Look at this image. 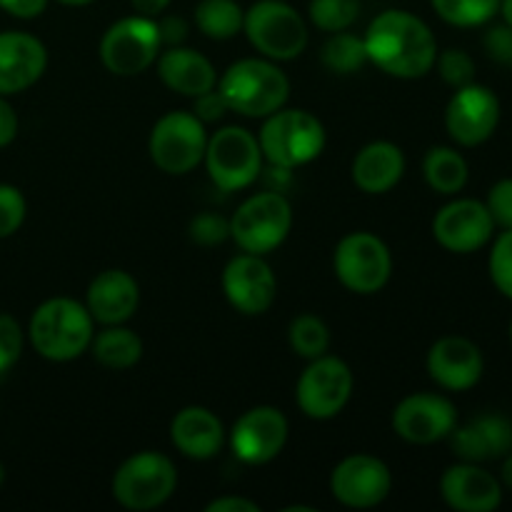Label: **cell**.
Returning a JSON list of instances; mask_svg holds the SVG:
<instances>
[{"mask_svg":"<svg viewBox=\"0 0 512 512\" xmlns=\"http://www.w3.org/2000/svg\"><path fill=\"white\" fill-rule=\"evenodd\" d=\"M363 40L370 63L400 80L425 78L440 53L430 25L408 10H383Z\"/></svg>","mask_w":512,"mask_h":512,"instance_id":"1","label":"cell"},{"mask_svg":"<svg viewBox=\"0 0 512 512\" xmlns=\"http://www.w3.org/2000/svg\"><path fill=\"white\" fill-rule=\"evenodd\" d=\"M95 320L85 303L73 298H50L30 318L28 338L35 353L50 363H70L90 350Z\"/></svg>","mask_w":512,"mask_h":512,"instance_id":"2","label":"cell"},{"mask_svg":"<svg viewBox=\"0 0 512 512\" xmlns=\"http://www.w3.org/2000/svg\"><path fill=\"white\" fill-rule=\"evenodd\" d=\"M215 88L233 113L245 118H268L288 103L290 80L275 60L243 58L228 65Z\"/></svg>","mask_w":512,"mask_h":512,"instance_id":"3","label":"cell"},{"mask_svg":"<svg viewBox=\"0 0 512 512\" xmlns=\"http://www.w3.org/2000/svg\"><path fill=\"white\" fill-rule=\"evenodd\" d=\"M258 133L263 160L273 168L295 170L313 163L325 150V128L313 113L303 108H280L263 118Z\"/></svg>","mask_w":512,"mask_h":512,"instance_id":"4","label":"cell"},{"mask_svg":"<svg viewBox=\"0 0 512 512\" xmlns=\"http://www.w3.org/2000/svg\"><path fill=\"white\" fill-rule=\"evenodd\" d=\"M293 228V208L280 190L250 195L230 218V238L243 253L268 255L285 243Z\"/></svg>","mask_w":512,"mask_h":512,"instance_id":"5","label":"cell"},{"mask_svg":"<svg viewBox=\"0 0 512 512\" xmlns=\"http://www.w3.org/2000/svg\"><path fill=\"white\" fill-rule=\"evenodd\" d=\"M243 33L263 58L293 60L308 48V25L285 0H258L245 10Z\"/></svg>","mask_w":512,"mask_h":512,"instance_id":"6","label":"cell"},{"mask_svg":"<svg viewBox=\"0 0 512 512\" xmlns=\"http://www.w3.org/2000/svg\"><path fill=\"white\" fill-rule=\"evenodd\" d=\"M178 488V468L173 460L155 450L135 453L115 470L113 498L125 510H155L173 498Z\"/></svg>","mask_w":512,"mask_h":512,"instance_id":"7","label":"cell"},{"mask_svg":"<svg viewBox=\"0 0 512 512\" xmlns=\"http://www.w3.org/2000/svg\"><path fill=\"white\" fill-rule=\"evenodd\" d=\"M203 163L210 180L225 193L243 190L260 178L263 170V150L258 135L240 125H225L208 135Z\"/></svg>","mask_w":512,"mask_h":512,"instance_id":"8","label":"cell"},{"mask_svg":"<svg viewBox=\"0 0 512 512\" xmlns=\"http://www.w3.org/2000/svg\"><path fill=\"white\" fill-rule=\"evenodd\" d=\"M208 130L193 110H170L153 125L148 153L155 168L168 175H185L203 163Z\"/></svg>","mask_w":512,"mask_h":512,"instance_id":"9","label":"cell"},{"mask_svg":"<svg viewBox=\"0 0 512 512\" xmlns=\"http://www.w3.org/2000/svg\"><path fill=\"white\" fill-rule=\"evenodd\" d=\"M333 268L340 285L350 293L373 295L388 285L393 275V255L378 235L358 230L340 238L335 245Z\"/></svg>","mask_w":512,"mask_h":512,"instance_id":"10","label":"cell"},{"mask_svg":"<svg viewBox=\"0 0 512 512\" xmlns=\"http://www.w3.org/2000/svg\"><path fill=\"white\" fill-rule=\"evenodd\" d=\"M353 370L345 360L335 355H320L308 360L295 385V400L305 418L310 420H333L338 418L350 403L353 395Z\"/></svg>","mask_w":512,"mask_h":512,"instance_id":"11","label":"cell"},{"mask_svg":"<svg viewBox=\"0 0 512 512\" xmlns=\"http://www.w3.org/2000/svg\"><path fill=\"white\" fill-rule=\"evenodd\" d=\"M160 50L163 43H160L158 23L148 15L115 20L100 40V60L110 73L120 78L145 73L158 60Z\"/></svg>","mask_w":512,"mask_h":512,"instance_id":"12","label":"cell"},{"mask_svg":"<svg viewBox=\"0 0 512 512\" xmlns=\"http://www.w3.org/2000/svg\"><path fill=\"white\" fill-rule=\"evenodd\" d=\"M500 125V98L480 83L455 88L445 105V130L460 148H478L488 143Z\"/></svg>","mask_w":512,"mask_h":512,"instance_id":"13","label":"cell"},{"mask_svg":"<svg viewBox=\"0 0 512 512\" xmlns=\"http://www.w3.org/2000/svg\"><path fill=\"white\" fill-rule=\"evenodd\" d=\"M390 490H393V473L383 460L368 453L348 455L330 473V493L345 508H378Z\"/></svg>","mask_w":512,"mask_h":512,"instance_id":"14","label":"cell"},{"mask_svg":"<svg viewBox=\"0 0 512 512\" xmlns=\"http://www.w3.org/2000/svg\"><path fill=\"white\" fill-rule=\"evenodd\" d=\"M288 443V418L273 405H255L235 420L230 430L233 455L245 465H268Z\"/></svg>","mask_w":512,"mask_h":512,"instance_id":"15","label":"cell"},{"mask_svg":"<svg viewBox=\"0 0 512 512\" xmlns=\"http://www.w3.org/2000/svg\"><path fill=\"white\" fill-rule=\"evenodd\" d=\"M493 235L495 223L483 200L455 198L435 213L433 238L448 253H478L493 240Z\"/></svg>","mask_w":512,"mask_h":512,"instance_id":"16","label":"cell"},{"mask_svg":"<svg viewBox=\"0 0 512 512\" xmlns=\"http://www.w3.org/2000/svg\"><path fill=\"white\" fill-rule=\"evenodd\" d=\"M458 425V408L440 393H413L393 410V430L410 445H433L450 438Z\"/></svg>","mask_w":512,"mask_h":512,"instance_id":"17","label":"cell"},{"mask_svg":"<svg viewBox=\"0 0 512 512\" xmlns=\"http://www.w3.org/2000/svg\"><path fill=\"white\" fill-rule=\"evenodd\" d=\"M225 300L243 315H263L273 308L278 280L263 255L240 253L223 270Z\"/></svg>","mask_w":512,"mask_h":512,"instance_id":"18","label":"cell"},{"mask_svg":"<svg viewBox=\"0 0 512 512\" xmlns=\"http://www.w3.org/2000/svg\"><path fill=\"white\" fill-rule=\"evenodd\" d=\"M425 368L438 388L448 393H465L483 378L485 358L473 340L463 335H445L430 345Z\"/></svg>","mask_w":512,"mask_h":512,"instance_id":"19","label":"cell"},{"mask_svg":"<svg viewBox=\"0 0 512 512\" xmlns=\"http://www.w3.org/2000/svg\"><path fill=\"white\" fill-rule=\"evenodd\" d=\"M440 495L458 512H493L503 505V483L480 463L460 460L440 478Z\"/></svg>","mask_w":512,"mask_h":512,"instance_id":"20","label":"cell"},{"mask_svg":"<svg viewBox=\"0 0 512 512\" xmlns=\"http://www.w3.org/2000/svg\"><path fill=\"white\" fill-rule=\"evenodd\" d=\"M48 50L35 35L23 30L0 33V95L20 93L43 78Z\"/></svg>","mask_w":512,"mask_h":512,"instance_id":"21","label":"cell"},{"mask_svg":"<svg viewBox=\"0 0 512 512\" xmlns=\"http://www.w3.org/2000/svg\"><path fill=\"white\" fill-rule=\"evenodd\" d=\"M140 305V285L120 268L95 275L85 293V308L98 325H125Z\"/></svg>","mask_w":512,"mask_h":512,"instance_id":"22","label":"cell"},{"mask_svg":"<svg viewBox=\"0 0 512 512\" xmlns=\"http://www.w3.org/2000/svg\"><path fill=\"white\" fill-rule=\"evenodd\" d=\"M453 450L465 463L503 460L512 450V420L500 413H483L450 433Z\"/></svg>","mask_w":512,"mask_h":512,"instance_id":"23","label":"cell"},{"mask_svg":"<svg viewBox=\"0 0 512 512\" xmlns=\"http://www.w3.org/2000/svg\"><path fill=\"white\" fill-rule=\"evenodd\" d=\"M170 440L190 460H213L225 445V428L213 410L188 405L178 410L170 423Z\"/></svg>","mask_w":512,"mask_h":512,"instance_id":"24","label":"cell"},{"mask_svg":"<svg viewBox=\"0 0 512 512\" xmlns=\"http://www.w3.org/2000/svg\"><path fill=\"white\" fill-rule=\"evenodd\" d=\"M155 63H158L160 80L185 98H198L218 83L215 65L203 53L185 48V45H170V48L160 50Z\"/></svg>","mask_w":512,"mask_h":512,"instance_id":"25","label":"cell"},{"mask_svg":"<svg viewBox=\"0 0 512 512\" xmlns=\"http://www.w3.org/2000/svg\"><path fill=\"white\" fill-rule=\"evenodd\" d=\"M353 183L368 195H383L393 190L405 175V155L390 140H375L360 148L353 160Z\"/></svg>","mask_w":512,"mask_h":512,"instance_id":"26","label":"cell"},{"mask_svg":"<svg viewBox=\"0 0 512 512\" xmlns=\"http://www.w3.org/2000/svg\"><path fill=\"white\" fill-rule=\"evenodd\" d=\"M93 358L108 370H128L143 358V340L125 325H105L98 335H93Z\"/></svg>","mask_w":512,"mask_h":512,"instance_id":"27","label":"cell"},{"mask_svg":"<svg viewBox=\"0 0 512 512\" xmlns=\"http://www.w3.org/2000/svg\"><path fill=\"white\" fill-rule=\"evenodd\" d=\"M423 178L435 193L458 195L468 185V160L460 150L450 148V145L430 148L423 158Z\"/></svg>","mask_w":512,"mask_h":512,"instance_id":"28","label":"cell"},{"mask_svg":"<svg viewBox=\"0 0 512 512\" xmlns=\"http://www.w3.org/2000/svg\"><path fill=\"white\" fill-rule=\"evenodd\" d=\"M245 10L238 0H200L195 8V25L210 40H230L243 33Z\"/></svg>","mask_w":512,"mask_h":512,"instance_id":"29","label":"cell"},{"mask_svg":"<svg viewBox=\"0 0 512 512\" xmlns=\"http://www.w3.org/2000/svg\"><path fill=\"white\" fill-rule=\"evenodd\" d=\"M320 60L330 73L350 75L358 73L365 63H368V50H365V40L358 35L340 30V33H330L325 45L320 48Z\"/></svg>","mask_w":512,"mask_h":512,"instance_id":"30","label":"cell"},{"mask_svg":"<svg viewBox=\"0 0 512 512\" xmlns=\"http://www.w3.org/2000/svg\"><path fill=\"white\" fill-rule=\"evenodd\" d=\"M288 343L300 358L315 360L330 350V330L318 315L303 313L288 325Z\"/></svg>","mask_w":512,"mask_h":512,"instance_id":"31","label":"cell"},{"mask_svg":"<svg viewBox=\"0 0 512 512\" xmlns=\"http://www.w3.org/2000/svg\"><path fill=\"white\" fill-rule=\"evenodd\" d=\"M435 13L455 28H480L498 15L500 0H430Z\"/></svg>","mask_w":512,"mask_h":512,"instance_id":"32","label":"cell"},{"mask_svg":"<svg viewBox=\"0 0 512 512\" xmlns=\"http://www.w3.org/2000/svg\"><path fill=\"white\" fill-rule=\"evenodd\" d=\"M358 15L360 0H310V23L325 33L348 30Z\"/></svg>","mask_w":512,"mask_h":512,"instance_id":"33","label":"cell"},{"mask_svg":"<svg viewBox=\"0 0 512 512\" xmlns=\"http://www.w3.org/2000/svg\"><path fill=\"white\" fill-rule=\"evenodd\" d=\"M490 280L500 295L512 300V230H503L490 248Z\"/></svg>","mask_w":512,"mask_h":512,"instance_id":"34","label":"cell"},{"mask_svg":"<svg viewBox=\"0 0 512 512\" xmlns=\"http://www.w3.org/2000/svg\"><path fill=\"white\" fill-rule=\"evenodd\" d=\"M435 68H438L440 78H443L453 90L463 88V85L468 83H475V60L460 48H448L443 50V53H438Z\"/></svg>","mask_w":512,"mask_h":512,"instance_id":"35","label":"cell"},{"mask_svg":"<svg viewBox=\"0 0 512 512\" xmlns=\"http://www.w3.org/2000/svg\"><path fill=\"white\" fill-rule=\"evenodd\" d=\"M25 210L28 205H25L23 193L15 185L0 183V240L18 233L25 220Z\"/></svg>","mask_w":512,"mask_h":512,"instance_id":"36","label":"cell"},{"mask_svg":"<svg viewBox=\"0 0 512 512\" xmlns=\"http://www.w3.org/2000/svg\"><path fill=\"white\" fill-rule=\"evenodd\" d=\"M23 353V330L13 315H0V375L8 373Z\"/></svg>","mask_w":512,"mask_h":512,"instance_id":"37","label":"cell"},{"mask_svg":"<svg viewBox=\"0 0 512 512\" xmlns=\"http://www.w3.org/2000/svg\"><path fill=\"white\" fill-rule=\"evenodd\" d=\"M190 238L198 245H220L230 238V220L215 213H198L190 220Z\"/></svg>","mask_w":512,"mask_h":512,"instance_id":"38","label":"cell"},{"mask_svg":"<svg viewBox=\"0 0 512 512\" xmlns=\"http://www.w3.org/2000/svg\"><path fill=\"white\" fill-rule=\"evenodd\" d=\"M485 205L490 210L495 228L512 230V178H503L490 188Z\"/></svg>","mask_w":512,"mask_h":512,"instance_id":"39","label":"cell"},{"mask_svg":"<svg viewBox=\"0 0 512 512\" xmlns=\"http://www.w3.org/2000/svg\"><path fill=\"white\" fill-rule=\"evenodd\" d=\"M485 53L500 65H510L512 68V28L508 23L493 25L483 38Z\"/></svg>","mask_w":512,"mask_h":512,"instance_id":"40","label":"cell"},{"mask_svg":"<svg viewBox=\"0 0 512 512\" xmlns=\"http://www.w3.org/2000/svg\"><path fill=\"white\" fill-rule=\"evenodd\" d=\"M193 100H195L193 115L198 120H203L205 125L218 123V120H223V115L228 113V103H225L223 95L218 93V88L208 90V93L198 95V98H193Z\"/></svg>","mask_w":512,"mask_h":512,"instance_id":"41","label":"cell"},{"mask_svg":"<svg viewBox=\"0 0 512 512\" xmlns=\"http://www.w3.org/2000/svg\"><path fill=\"white\" fill-rule=\"evenodd\" d=\"M155 23H158L160 43L165 48H170V45H183V40L188 38V23L180 15H168L163 20H155Z\"/></svg>","mask_w":512,"mask_h":512,"instance_id":"42","label":"cell"},{"mask_svg":"<svg viewBox=\"0 0 512 512\" xmlns=\"http://www.w3.org/2000/svg\"><path fill=\"white\" fill-rule=\"evenodd\" d=\"M205 512H260V505L255 500L238 498V495H223L205 505Z\"/></svg>","mask_w":512,"mask_h":512,"instance_id":"43","label":"cell"},{"mask_svg":"<svg viewBox=\"0 0 512 512\" xmlns=\"http://www.w3.org/2000/svg\"><path fill=\"white\" fill-rule=\"evenodd\" d=\"M0 8L13 15V18L30 20L38 18L48 8V0H0Z\"/></svg>","mask_w":512,"mask_h":512,"instance_id":"44","label":"cell"},{"mask_svg":"<svg viewBox=\"0 0 512 512\" xmlns=\"http://www.w3.org/2000/svg\"><path fill=\"white\" fill-rule=\"evenodd\" d=\"M18 135V115H15L13 105L0 95V148L10 145Z\"/></svg>","mask_w":512,"mask_h":512,"instance_id":"45","label":"cell"},{"mask_svg":"<svg viewBox=\"0 0 512 512\" xmlns=\"http://www.w3.org/2000/svg\"><path fill=\"white\" fill-rule=\"evenodd\" d=\"M138 15H148V18H158L173 0H130Z\"/></svg>","mask_w":512,"mask_h":512,"instance_id":"46","label":"cell"},{"mask_svg":"<svg viewBox=\"0 0 512 512\" xmlns=\"http://www.w3.org/2000/svg\"><path fill=\"white\" fill-rule=\"evenodd\" d=\"M500 483L512 488V450L503 458V478H500Z\"/></svg>","mask_w":512,"mask_h":512,"instance_id":"47","label":"cell"},{"mask_svg":"<svg viewBox=\"0 0 512 512\" xmlns=\"http://www.w3.org/2000/svg\"><path fill=\"white\" fill-rule=\"evenodd\" d=\"M500 15H503V23H508L512 28V0H500Z\"/></svg>","mask_w":512,"mask_h":512,"instance_id":"48","label":"cell"},{"mask_svg":"<svg viewBox=\"0 0 512 512\" xmlns=\"http://www.w3.org/2000/svg\"><path fill=\"white\" fill-rule=\"evenodd\" d=\"M283 512H315V508H310V505H288Z\"/></svg>","mask_w":512,"mask_h":512,"instance_id":"49","label":"cell"},{"mask_svg":"<svg viewBox=\"0 0 512 512\" xmlns=\"http://www.w3.org/2000/svg\"><path fill=\"white\" fill-rule=\"evenodd\" d=\"M58 3H63V5H75V8H78V5H88V3H93V0H58Z\"/></svg>","mask_w":512,"mask_h":512,"instance_id":"50","label":"cell"},{"mask_svg":"<svg viewBox=\"0 0 512 512\" xmlns=\"http://www.w3.org/2000/svg\"><path fill=\"white\" fill-rule=\"evenodd\" d=\"M3 480H5V468L0 465V485H3Z\"/></svg>","mask_w":512,"mask_h":512,"instance_id":"51","label":"cell"},{"mask_svg":"<svg viewBox=\"0 0 512 512\" xmlns=\"http://www.w3.org/2000/svg\"><path fill=\"white\" fill-rule=\"evenodd\" d=\"M510 343H512V320H510Z\"/></svg>","mask_w":512,"mask_h":512,"instance_id":"52","label":"cell"}]
</instances>
